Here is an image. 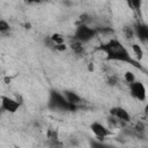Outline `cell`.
<instances>
[{"mask_svg":"<svg viewBox=\"0 0 148 148\" xmlns=\"http://www.w3.org/2000/svg\"><path fill=\"white\" fill-rule=\"evenodd\" d=\"M98 50L104 52L106 54V59L113 60V61H120V62H128L138 68H141L136 60H133L130 56V52L126 50V47L117 39L112 38L109 42L102 44Z\"/></svg>","mask_w":148,"mask_h":148,"instance_id":"6da1fadb","label":"cell"},{"mask_svg":"<svg viewBox=\"0 0 148 148\" xmlns=\"http://www.w3.org/2000/svg\"><path fill=\"white\" fill-rule=\"evenodd\" d=\"M47 105L52 110H61V111H74L76 109V105L69 104L67 102L66 97L64 96V94H61L57 90L50 91Z\"/></svg>","mask_w":148,"mask_h":148,"instance_id":"7a4b0ae2","label":"cell"},{"mask_svg":"<svg viewBox=\"0 0 148 148\" xmlns=\"http://www.w3.org/2000/svg\"><path fill=\"white\" fill-rule=\"evenodd\" d=\"M97 35V29L89 27L88 24H79L74 32V39L79 40L80 43L84 44L90 42Z\"/></svg>","mask_w":148,"mask_h":148,"instance_id":"3957f363","label":"cell"},{"mask_svg":"<svg viewBox=\"0 0 148 148\" xmlns=\"http://www.w3.org/2000/svg\"><path fill=\"white\" fill-rule=\"evenodd\" d=\"M128 89H130V94L132 95V97H134L135 99L143 102L147 98V90L145 84L141 81H135L131 84H128Z\"/></svg>","mask_w":148,"mask_h":148,"instance_id":"277c9868","label":"cell"},{"mask_svg":"<svg viewBox=\"0 0 148 148\" xmlns=\"http://www.w3.org/2000/svg\"><path fill=\"white\" fill-rule=\"evenodd\" d=\"M20 103L16 98H12L9 96H1V110L8 113H15L20 109Z\"/></svg>","mask_w":148,"mask_h":148,"instance_id":"5b68a950","label":"cell"},{"mask_svg":"<svg viewBox=\"0 0 148 148\" xmlns=\"http://www.w3.org/2000/svg\"><path fill=\"white\" fill-rule=\"evenodd\" d=\"M90 130L91 132L95 134V136L99 140V141H103L106 136H109L111 134V131L103 124L98 123V121H94L90 124Z\"/></svg>","mask_w":148,"mask_h":148,"instance_id":"8992f818","label":"cell"},{"mask_svg":"<svg viewBox=\"0 0 148 148\" xmlns=\"http://www.w3.org/2000/svg\"><path fill=\"white\" fill-rule=\"evenodd\" d=\"M134 35L141 43H148V25L142 22H136L133 25Z\"/></svg>","mask_w":148,"mask_h":148,"instance_id":"52a82bcc","label":"cell"},{"mask_svg":"<svg viewBox=\"0 0 148 148\" xmlns=\"http://www.w3.org/2000/svg\"><path fill=\"white\" fill-rule=\"evenodd\" d=\"M110 114L114 118H117L119 121H123V123H130L131 120V116L128 113V111L121 106H114L110 110Z\"/></svg>","mask_w":148,"mask_h":148,"instance_id":"ba28073f","label":"cell"},{"mask_svg":"<svg viewBox=\"0 0 148 148\" xmlns=\"http://www.w3.org/2000/svg\"><path fill=\"white\" fill-rule=\"evenodd\" d=\"M64 96L66 97V99H67V102L69 103V104H72V105H79L81 102H82V98H81V96L80 95H77L76 92H74L73 90H64Z\"/></svg>","mask_w":148,"mask_h":148,"instance_id":"9c48e42d","label":"cell"},{"mask_svg":"<svg viewBox=\"0 0 148 148\" xmlns=\"http://www.w3.org/2000/svg\"><path fill=\"white\" fill-rule=\"evenodd\" d=\"M69 47L72 49V51H73L75 54H82V52H83V44L80 43V42L76 40V39H74V40L71 42Z\"/></svg>","mask_w":148,"mask_h":148,"instance_id":"30bf717a","label":"cell"},{"mask_svg":"<svg viewBox=\"0 0 148 148\" xmlns=\"http://www.w3.org/2000/svg\"><path fill=\"white\" fill-rule=\"evenodd\" d=\"M131 49H132V51H133L136 60H141L143 58V50H142V47L139 44H135V43L132 44L131 45Z\"/></svg>","mask_w":148,"mask_h":148,"instance_id":"8fae6325","label":"cell"},{"mask_svg":"<svg viewBox=\"0 0 148 148\" xmlns=\"http://www.w3.org/2000/svg\"><path fill=\"white\" fill-rule=\"evenodd\" d=\"M51 39L53 40V43L56 45H61V44H65V38L61 34H58V32H54L51 35Z\"/></svg>","mask_w":148,"mask_h":148,"instance_id":"7c38bea8","label":"cell"},{"mask_svg":"<svg viewBox=\"0 0 148 148\" xmlns=\"http://www.w3.org/2000/svg\"><path fill=\"white\" fill-rule=\"evenodd\" d=\"M90 148H113L112 146H110V145H106L105 142H103V141H95V140H92L91 142H90Z\"/></svg>","mask_w":148,"mask_h":148,"instance_id":"4fadbf2b","label":"cell"},{"mask_svg":"<svg viewBox=\"0 0 148 148\" xmlns=\"http://www.w3.org/2000/svg\"><path fill=\"white\" fill-rule=\"evenodd\" d=\"M124 79H125L126 83H128V84H131V83H133V82L136 81L135 74H134L133 72H131V71H127V72L124 74Z\"/></svg>","mask_w":148,"mask_h":148,"instance_id":"5bb4252c","label":"cell"},{"mask_svg":"<svg viewBox=\"0 0 148 148\" xmlns=\"http://www.w3.org/2000/svg\"><path fill=\"white\" fill-rule=\"evenodd\" d=\"M44 44H45V46L47 47V49H50V50H52V51H56V49H57V45L53 43V40L51 39V36H47V37H45L44 38Z\"/></svg>","mask_w":148,"mask_h":148,"instance_id":"9a60e30c","label":"cell"},{"mask_svg":"<svg viewBox=\"0 0 148 148\" xmlns=\"http://www.w3.org/2000/svg\"><path fill=\"white\" fill-rule=\"evenodd\" d=\"M10 30V25L6 20H0V32L1 34H6Z\"/></svg>","mask_w":148,"mask_h":148,"instance_id":"2e32d148","label":"cell"},{"mask_svg":"<svg viewBox=\"0 0 148 148\" xmlns=\"http://www.w3.org/2000/svg\"><path fill=\"white\" fill-rule=\"evenodd\" d=\"M124 34H125V37L126 38H133L135 35H134V29L133 27H130V25H125L124 27Z\"/></svg>","mask_w":148,"mask_h":148,"instance_id":"e0dca14e","label":"cell"},{"mask_svg":"<svg viewBox=\"0 0 148 148\" xmlns=\"http://www.w3.org/2000/svg\"><path fill=\"white\" fill-rule=\"evenodd\" d=\"M141 5H142V1L140 0H132V1H128V6H131L134 10H139L141 8Z\"/></svg>","mask_w":148,"mask_h":148,"instance_id":"ac0fdd59","label":"cell"},{"mask_svg":"<svg viewBox=\"0 0 148 148\" xmlns=\"http://www.w3.org/2000/svg\"><path fill=\"white\" fill-rule=\"evenodd\" d=\"M80 22H81V24H88L90 22V15H88L87 13L81 14L80 15Z\"/></svg>","mask_w":148,"mask_h":148,"instance_id":"d6986e66","label":"cell"},{"mask_svg":"<svg viewBox=\"0 0 148 148\" xmlns=\"http://www.w3.org/2000/svg\"><path fill=\"white\" fill-rule=\"evenodd\" d=\"M108 83H109L110 86H116V84L118 83V79H117V76H110V77L108 79Z\"/></svg>","mask_w":148,"mask_h":148,"instance_id":"ffe728a7","label":"cell"},{"mask_svg":"<svg viewBox=\"0 0 148 148\" xmlns=\"http://www.w3.org/2000/svg\"><path fill=\"white\" fill-rule=\"evenodd\" d=\"M66 50H67V45H66V44L57 45V49H56V51H58V52H64V51H66Z\"/></svg>","mask_w":148,"mask_h":148,"instance_id":"44dd1931","label":"cell"},{"mask_svg":"<svg viewBox=\"0 0 148 148\" xmlns=\"http://www.w3.org/2000/svg\"><path fill=\"white\" fill-rule=\"evenodd\" d=\"M71 142H72V145H73V146H77V145H79V142H77V140H76V138H74V139H72V140H71Z\"/></svg>","mask_w":148,"mask_h":148,"instance_id":"7402d4cb","label":"cell"},{"mask_svg":"<svg viewBox=\"0 0 148 148\" xmlns=\"http://www.w3.org/2000/svg\"><path fill=\"white\" fill-rule=\"evenodd\" d=\"M89 71H94V66H91V64H89Z\"/></svg>","mask_w":148,"mask_h":148,"instance_id":"603a6c76","label":"cell"}]
</instances>
